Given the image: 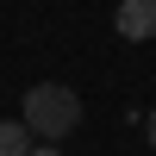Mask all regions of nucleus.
<instances>
[{
  "label": "nucleus",
  "mask_w": 156,
  "mask_h": 156,
  "mask_svg": "<svg viewBox=\"0 0 156 156\" xmlns=\"http://www.w3.org/2000/svg\"><path fill=\"white\" fill-rule=\"evenodd\" d=\"M19 125L31 131V144H37V137H44V144H56V137H69L75 125H81V94H75V87H62V81H37L31 94H25Z\"/></svg>",
  "instance_id": "obj_1"
},
{
  "label": "nucleus",
  "mask_w": 156,
  "mask_h": 156,
  "mask_svg": "<svg viewBox=\"0 0 156 156\" xmlns=\"http://www.w3.org/2000/svg\"><path fill=\"white\" fill-rule=\"evenodd\" d=\"M112 31H119V37H131V44L156 37V0H119V12H112Z\"/></svg>",
  "instance_id": "obj_2"
},
{
  "label": "nucleus",
  "mask_w": 156,
  "mask_h": 156,
  "mask_svg": "<svg viewBox=\"0 0 156 156\" xmlns=\"http://www.w3.org/2000/svg\"><path fill=\"white\" fill-rule=\"evenodd\" d=\"M25 150H31V131L19 119H0V156H25Z\"/></svg>",
  "instance_id": "obj_3"
},
{
  "label": "nucleus",
  "mask_w": 156,
  "mask_h": 156,
  "mask_svg": "<svg viewBox=\"0 0 156 156\" xmlns=\"http://www.w3.org/2000/svg\"><path fill=\"white\" fill-rule=\"evenodd\" d=\"M25 156H62V150H56V144H31Z\"/></svg>",
  "instance_id": "obj_4"
},
{
  "label": "nucleus",
  "mask_w": 156,
  "mask_h": 156,
  "mask_svg": "<svg viewBox=\"0 0 156 156\" xmlns=\"http://www.w3.org/2000/svg\"><path fill=\"white\" fill-rule=\"evenodd\" d=\"M144 137H150V144H156V106H150V119H144Z\"/></svg>",
  "instance_id": "obj_5"
}]
</instances>
